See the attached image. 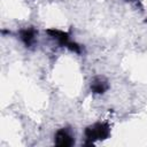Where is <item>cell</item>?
I'll use <instances>...</instances> for the list:
<instances>
[{"mask_svg":"<svg viewBox=\"0 0 147 147\" xmlns=\"http://www.w3.org/2000/svg\"><path fill=\"white\" fill-rule=\"evenodd\" d=\"M109 88V84L106 77L96 76L91 82V91L94 94H103Z\"/></svg>","mask_w":147,"mask_h":147,"instance_id":"277c9868","label":"cell"},{"mask_svg":"<svg viewBox=\"0 0 147 147\" xmlns=\"http://www.w3.org/2000/svg\"><path fill=\"white\" fill-rule=\"evenodd\" d=\"M85 146H93L95 141L105 140L110 134V126L105 122H96L92 125H88L85 131Z\"/></svg>","mask_w":147,"mask_h":147,"instance_id":"6da1fadb","label":"cell"},{"mask_svg":"<svg viewBox=\"0 0 147 147\" xmlns=\"http://www.w3.org/2000/svg\"><path fill=\"white\" fill-rule=\"evenodd\" d=\"M129 1H138V0H129Z\"/></svg>","mask_w":147,"mask_h":147,"instance_id":"8992f818","label":"cell"},{"mask_svg":"<svg viewBox=\"0 0 147 147\" xmlns=\"http://www.w3.org/2000/svg\"><path fill=\"white\" fill-rule=\"evenodd\" d=\"M36 30L33 28H26L20 31V39L26 47H31L36 41Z\"/></svg>","mask_w":147,"mask_h":147,"instance_id":"5b68a950","label":"cell"},{"mask_svg":"<svg viewBox=\"0 0 147 147\" xmlns=\"http://www.w3.org/2000/svg\"><path fill=\"white\" fill-rule=\"evenodd\" d=\"M75 142L74 136L69 127L59 129L54 136V144L59 147H70Z\"/></svg>","mask_w":147,"mask_h":147,"instance_id":"3957f363","label":"cell"},{"mask_svg":"<svg viewBox=\"0 0 147 147\" xmlns=\"http://www.w3.org/2000/svg\"><path fill=\"white\" fill-rule=\"evenodd\" d=\"M46 33H47L51 38L55 39V40L59 42L60 46L67 47V48H69L70 51L75 52V53H78V54L82 52L80 46H79L78 44H76V42H74V41L70 40L69 33H67V32H64V31H61V30H57V29H47V30H46Z\"/></svg>","mask_w":147,"mask_h":147,"instance_id":"7a4b0ae2","label":"cell"}]
</instances>
